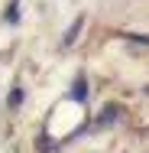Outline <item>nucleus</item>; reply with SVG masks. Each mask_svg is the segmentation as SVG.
Listing matches in <instances>:
<instances>
[{
    "label": "nucleus",
    "instance_id": "obj_1",
    "mask_svg": "<svg viewBox=\"0 0 149 153\" xmlns=\"http://www.w3.org/2000/svg\"><path fill=\"white\" fill-rule=\"evenodd\" d=\"M71 94H75L78 101H84V94H88V82H84V78H78V82H75V88H71Z\"/></svg>",
    "mask_w": 149,
    "mask_h": 153
},
{
    "label": "nucleus",
    "instance_id": "obj_2",
    "mask_svg": "<svg viewBox=\"0 0 149 153\" xmlns=\"http://www.w3.org/2000/svg\"><path fill=\"white\" fill-rule=\"evenodd\" d=\"M78 33H81V20H75V26H71V30L65 33V46H71V42H75V36H78Z\"/></svg>",
    "mask_w": 149,
    "mask_h": 153
}]
</instances>
